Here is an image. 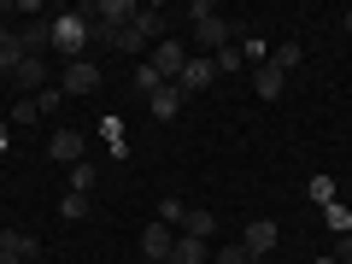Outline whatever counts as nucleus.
<instances>
[{
  "mask_svg": "<svg viewBox=\"0 0 352 264\" xmlns=\"http://www.w3.org/2000/svg\"><path fill=\"white\" fill-rule=\"evenodd\" d=\"M94 41V6H76V12L53 18V53H65V65L82 59V47Z\"/></svg>",
  "mask_w": 352,
  "mask_h": 264,
  "instance_id": "nucleus-1",
  "label": "nucleus"
},
{
  "mask_svg": "<svg viewBox=\"0 0 352 264\" xmlns=\"http://www.w3.org/2000/svg\"><path fill=\"white\" fill-rule=\"evenodd\" d=\"M182 18H188V30H194V41H200V47H217V53H223L229 36H235V30H229V18H217L212 0H194Z\"/></svg>",
  "mask_w": 352,
  "mask_h": 264,
  "instance_id": "nucleus-2",
  "label": "nucleus"
},
{
  "mask_svg": "<svg viewBox=\"0 0 352 264\" xmlns=\"http://www.w3.org/2000/svg\"><path fill=\"white\" fill-rule=\"evenodd\" d=\"M212 82H217V59H194V53H188V65H182V76H176V88H182V100L206 94Z\"/></svg>",
  "mask_w": 352,
  "mask_h": 264,
  "instance_id": "nucleus-3",
  "label": "nucleus"
},
{
  "mask_svg": "<svg viewBox=\"0 0 352 264\" xmlns=\"http://www.w3.org/2000/svg\"><path fill=\"white\" fill-rule=\"evenodd\" d=\"M170 247H176V229H164L159 217H153V223L141 229V264H170Z\"/></svg>",
  "mask_w": 352,
  "mask_h": 264,
  "instance_id": "nucleus-4",
  "label": "nucleus"
},
{
  "mask_svg": "<svg viewBox=\"0 0 352 264\" xmlns=\"http://www.w3.org/2000/svg\"><path fill=\"white\" fill-rule=\"evenodd\" d=\"M12 36H18V47H24V59H41V53L53 47V18H30V24H18Z\"/></svg>",
  "mask_w": 352,
  "mask_h": 264,
  "instance_id": "nucleus-5",
  "label": "nucleus"
},
{
  "mask_svg": "<svg viewBox=\"0 0 352 264\" xmlns=\"http://www.w3.org/2000/svg\"><path fill=\"white\" fill-rule=\"evenodd\" d=\"M276 241H282V229L270 223V217H252V223L241 229V247H247L252 258H264V252H276Z\"/></svg>",
  "mask_w": 352,
  "mask_h": 264,
  "instance_id": "nucleus-6",
  "label": "nucleus"
},
{
  "mask_svg": "<svg viewBox=\"0 0 352 264\" xmlns=\"http://www.w3.org/2000/svg\"><path fill=\"white\" fill-rule=\"evenodd\" d=\"M59 88H65V94H94V88H100V65L71 59V65L59 71Z\"/></svg>",
  "mask_w": 352,
  "mask_h": 264,
  "instance_id": "nucleus-7",
  "label": "nucleus"
},
{
  "mask_svg": "<svg viewBox=\"0 0 352 264\" xmlns=\"http://www.w3.org/2000/svg\"><path fill=\"white\" fill-rule=\"evenodd\" d=\"M147 65H153V71L164 76V82H176V76H182V65H188V47H182V41H159Z\"/></svg>",
  "mask_w": 352,
  "mask_h": 264,
  "instance_id": "nucleus-8",
  "label": "nucleus"
},
{
  "mask_svg": "<svg viewBox=\"0 0 352 264\" xmlns=\"http://www.w3.org/2000/svg\"><path fill=\"white\" fill-rule=\"evenodd\" d=\"M47 159H59L65 170H71V164H82V159H88V147H82V135H76V129H53V141H47Z\"/></svg>",
  "mask_w": 352,
  "mask_h": 264,
  "instance_id": "nucleus-9",
  "label": "nucleus"
},
{
  "mask_svg": "<svg viewBox=\"0 0 352 264\" xmlns=\"http://www.w3.org/2000/svg\"><path fill=\"white\" fill-rule=\"evenodd\" d=\"M252 88H258V100H270V106H276L282 94H288V76H282L276 65H252Z\"/></svg>",
  "mask_w": 352,
  "mask_h": 264,
  "instance_id": "nucleus-10",
  "label": "nucleus"
},
{
  "mask_svg": "<svg viewBox=\"0 0 352 264\" xmlns=\"http://www.w3.org/2000/svg\"><path fill=\"white\" fill-rule=\"evenodd\" d=\"M47 76H53V65H47V59H24V65L12 71V82L24 88V94H41V88H53Z\"/></svg>",
  "mask_w": 352,
  "mask_h": 264,
  "instance_id": "nucleus-11",
  "label": "nucleus"
},
{
  "mask_svg": "<svg viewBox=\"0 0 352 264\" xmlns=\"http://www.w3.org/2000/svg\"><path fill=\"white\" fill-rule=\"evenodd\" d=\"M94 24L124 30V24H135V6H129V0H94Z\"/></svg>",
  "mask_w": 352,
  "mask_h": 264,
  "instance_id": "nucleus-12",
  "label": "nucleus"
},
{
  "mask_svg": "<svg viewBox=\"0 0 352 264\" xmlns=\"http://www.w3.org/2000/svg\"><path fill=\"white\" fill-rule=\"evenodd\" d=\"M170 264H212V247H206L200 235H176V247H170Z\"/></svg>",
  "mask_w": 352,
  "mask_h": 264,
  "instance_id": "nucleus-13",
  "label": "nucleus"
},
{
  "mask_svg": "<svg viewBox=\"0 0 352 264\" xmlns=\"http://www.w3.org/2000/svg\"><path fill=\"white\" fill-rule=\"evenodd\" d=\"M0 252H12L18 264H30L41 247H36V235H24V229H0Z\"/></svg>",
  "mask_w": 352,
  "mask_h": 264,
  "instance_id": "nucleus-14",
  "label": "nucleus"
},
{
  "mask_svg": "<svg viewBox=\"0 0 352 264\" xmlns=\"http://www.w3.org/2000/svg\"><path fill=\"white\" fill-rule=\"evenodd\" d=\"M147 106H153V118H159V124H170V118L182 112V88H176V82H164V88H159V94H153Z\"/></svg>",
  "mask_w": 352,
  "mask_h": 264,
  "instance_id": "nucleus-15",
  "label": "nucleus"
},
{
  "mask_svg": "<svg viewBox=\"0 0 352 264\" xmlns=\"http://www.w3.org/2000/svg\"><path fill=\"white\" fill-rule=\"evenodd\" d=\"M270 65H276L282 76H294V71H300V65H305V47H300V41H282V47L270 53Z\"/></svg>",
  "mask_w": 352,
  "mask_h": 264,
  "instance_id": "nucleus-16",
  "label": "nucleus"
},
{
  "mask_svg": "<svg viewBox=\"0 0 352 264\" xmlns=\"http://www.w3.org/2000/svg\"><path fill=\"white\" fill-rule=\"evenodd\" d=\"M18 65H24V47H18V36H12V30H0V71L12 76Z\"/></svg>",
  "mask_w": 352,
  "mask_h": 264,
  "instance_id": "nucleus-17",
  "label": "nucleus"
},
{
  "mask_svg": "<svg viewBox=\"0 0 352 264\" xmlns=\"http://www.w3.org/2000/svg\"><path fill=\"white\" fill-rule=\"evenodd\" d=\"M212 229H217V217H212V212H194V206H188V217H182V235H200V241H212Z\"/></svg>",
  "mask_w": 352,
  "mask_h": 264,
  "instance_id": "nucleus-18",
  "label": "nucleus"
},
{
  "mask_svg": "<svg viewBox=\"0 0 352 264\" xmlns=\"http://www.w3.org/2000/svg\"><path fill=\"white\" fill-rule=\"evenodd\" d=\"M100 182V170H94V159H82V164H71V194H88Z\"/></svg>",
  "mask_w": 352,
  "mask_h": 264,
  "instance_id": "nucleus-19",
  "label": "nucleus"
},
{
  "mask_svg": "<svg viewBox=\"0 0 352 264\" xmlns=\"http://www.w3.org/2000/svg\"><path fill=\"white\" fill-rule=\"evenodd\" d=\"M135 30H141V36H159V30H164V12H159V6H135Z\"/></svg>",
  "mask_w": 352,
  "mask_h": 264,
  "instance_id": "nucleus-20",
  "label": "nucleus"
},
{
  "mask_svg": "<svg viewBox=\"0 0 352 264\" xmlns=\"http://www.w3.org/2000/svg\"><path fill=\"white\" fill-rule=\"evenodd\" d=\"M159 88H164V76L153 71V65H135V94H147V100H153Z\"/></svg>",
  "mask_w": 352,
  "mask_h": 264,
  "instance_id": "nucleus-21",
  "label": "nucleus"
},
{
  "mask_svg": "<svg viewBox=\"0 0 352 264\" xmlns=\"http://www.w3.org/2000/svg\"><path fill=\"white\" fill-rule=\"evenodd\" d=\"M182 217H188V206H182V200H164L159 206V223L164 229H182Z\"/></svg>",
  "mask_w": 352,
  "mask_h": 264,
  "instance_id": "nucleus-22",
  "label": "nucleus"
},
{
  "mask_svg": "<svg viewBox=\"0 0 352 264\" xmlns=\"http://www.w3.org/2000/svg\"><path fill=\"white\" fill-rule=\"evenodd\" d=\"M217 59V76H229V71H247V59H241V47H223V53H212Z\"/></svg>",
  "mask_w": 352,
  "mask_h": 264,
  "instance_id": "nucleus-23",
  "label": "nucleus"
},
{
  "mask_svg": "<svg viewBox=\"0 0 352 264\" xmlns=\"http://www.w3.org/2000/svg\"><path fill=\"white\" fill-rule=\"evenodd\" d=\"M305 194L323 200V206H335V176H311V188H305Z\"/></svg>",
  "mask_w": 352,
  "mask_h": 264,
  "instance_id": "nucleus-24",
  "label": "nucleus"
},
{
  "mask_svg": "<svg viewBox=\"0 0 352 264\" xmlns=\"http://www.w3.org/2000/svg\"><path fill=\"white\" fill-rule=\"evenodd\" d=\"M36 100V112H59V100H65V88H41V94H30Z\"/></svg>",
  "mask_w": 352,
  "mask_h": 264,
  "instance_id": "nucleus-25",
  "label": "nucleus"
},
{
  "mask_svg": "<svg viewBox=\"0 0 352 264\" xmlns=\"http://www.w3.org/2000/svg\"><path fill=\"white\" fill-rule=\"evenodd\" d=\"M88 212V194H65L59 200V217H82Z\"/></svg>",
  "mask_w": 352,
  "mask_h": 264,
  "instance_id": "nucleus-26",
  "label": "nucleus"
},
{
  "mask_svg": "<svg viewBox=\"0 0 352 264\" xmlns=\"http://www.w3.org/2000/svg\"><path fill=\"white\" fill-rule=\"evenodd\" d=\"M212 258H217V264H252V252H247V247H241V241H235V247H223V252H212Z\"/></svg>",
  "mask_w": 352,
  "mask_h": 264,
  "instance_id": "nucleus-27",
  "label": "nucleus"
},
{
  "mask_svg": "<svg viewBox=\"0 0 352 264\" xmlns=\"http://www.w3.org/2000/svg\"><path fill=\"white\" fill-rule=\"evenodd\" d=\"M329 223H335V229H340V235H352V212H346V206H340V200H335V206H329Z\"/></svg>",
  "mask_w": 352,
  "mask_h": 264,
  "instance_id": "nucleus-28",
  "label": "nucleus"
},
{
  "mask_svg": "<svg viewBox=\"0 0 352 264\" xmlns=\"http://www.w3.org/2000/svg\"><path fill=\"white\" fill-rule=\"evenodd\" d=\"M30 118H41V112H36V100H30V94H24V100L12 106V124H30Z\"/></svg>",
  "mask_w": 352,
  "mask_h": 264,
  "instance_id": "nucleus-29",
  "label": "nucleus"
},
{
  "mask_svg": "<svg viewBox=\"0 0 352 264\" xmlns=\"http://www.w3.org/2000/svg\"><path fill=\"white\" fill-rule=\"evenodd\" d=\"M6 12H18V6H12V0H0V18H6Z\"/></svg>",
  "mask_w": 352,
  "mask_h": 264,
  "instance_id": "nucleus-30",
  "label": "nucleus"
},
{
  "mask_svg": "<svg viewBox=\"0 0 352 264\" xmlns=\"http://www.w3.org/2000/svg\"><path fill=\"white\" fill-rule=\"evenodd\" d=\"M0 264H18V258H12V252H0Z\"/></svg>",
  "mask_w": 352,
  "mask_h": 264,
  "instance_id": "nucleus-31",
  "label": "nucleus"
},
{
  "mask_svg": "<svg viewBox=\"0 0 352 264\" xmlns=\"http://www.w3.org/2000/svg\"><path fill=\"white\" fill-rule=\"evenodd\" d=\"M0 147H6V124H0Z\"/></svg>",
  "mask_w": 352,
  "mask_h": 264,
  "instance_id": "nucleus-32",
  "label": "nucleus"
}]
</instances>
